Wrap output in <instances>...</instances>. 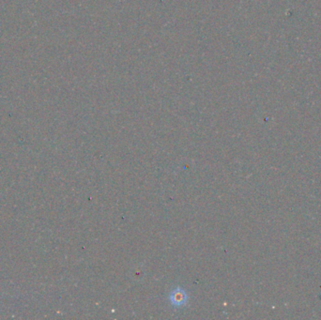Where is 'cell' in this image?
I'll use <instances>...</instances> for the list:
<instances>
[{"label": "cell", "instance_id": "cell-1", "mask_svg": "<svg viewBox=\"0 0 321 320\" xmlns=\"http://www.w3.org/2000/svg\"><path fill=\"white\" fill-rule=\"evenodd\" d=\"M169 300L171 304L176 308L184 306L188 302V295L182 288H176L169 294Z\"/></svg>", "mask_w": 321, "mask_h": 320}]
</instances>
